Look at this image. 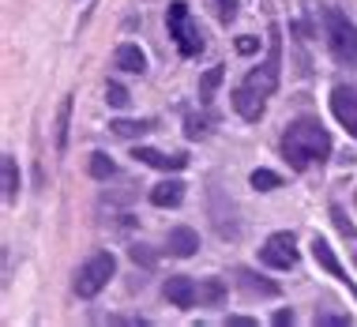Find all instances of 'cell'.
Masks as SVG:
<instances>
[{
	"label": "cell",
	"mask_w": 357,
	"mask_h": 327,
	"mask_svg": "<svg viewBox=\"0 0 357 327\" xmlns=\"http://www.w3.org/2000/svg\"><path fill=\"white\" fill-rule=\"evenodd\" d=\"M331 151H335L331 132H327L316 117H301L282 132V158L294 169H308V166H316V162L324 166V162L331 158Z\"/></svg>",
	"instance_id": "obj_1"
},
{
	"label": "cell",
	"mask_w": 357,
	"mask_h": 327,
	"mask_svg": "<svg viewBox=\"0 0 357 327\" xmlns=\"http://www.w3.org/2000/svg\"><path fill=\"white\" fill-rule=\"evenodd\" d=\"M113 64L128 75H143L147 72V53H143L136 42H124V45H117V53H113Z\"/></svg>",
	"instance_id": "obj_10"
},
{
	"label": "cell",
	"mask_w": 357,
	"mask_h": 327,
	"mask_svg": "<svg viewBox=\"0 0 357 327\" xmlns=\"http://www.w3.org/2000/svg\"><path fill=\"white\" fill-rule=\"evenodd\" d=\"M169 252L173 256H181V259H185V256H196V248H199V234H196V229H188V226H177V229H169Z\"/></svg>",
	"instance_id": "obj_15"
},
{
	"label": "cell",
	"mask_w": 357,
	"mask_h": 327,
	"mask_svg": "<svg viewBox=\"0 0 357 327\" xmlns=\"http://www.w3.org/2000/svg\"><path fill=\"white\" fill-rule=\"evenodd\" d=\"M105 102H109L113 109H124V105H128L132 98H128V91H124L121 83H109V86H105Z\"/></svg>",
	"instance_id": "obj_24"
},
{
	"label": "cell",
	"mask_w": 357,
	"mask_h": 327,
	"mask_svg": "<svg viewBox=\"0 0 357 327\" xmlns=\"http://www.w3.org/2000/svg\"><path fill=\"white\" fill-rule=\"evenodd\" d=\"M166 301L177 305V309H192V305L199 301V286L192 282V278H185V275H173L166 282Z\"/></svg>",
	"instance_id": "obj_9"
},
{
	"label": "cell",
	"mask_w": 357,
	"mask_h": 327,
	"mask_svg": "<svg viewBox=\"0 0 357 327\" xmlns=\"http://www.w3.org/2000/svg\"><path fill=\"white\" fill-rule=\"evenodd\" d=\"M248 181H252L256 192H275V188H282V177H278L275 169H256Z\"/></svg>",
	"instance_id": "obj_22"
},
{
	"label": "cell",
	"mask_w": 357,
	"mask_h": 327,
	"mask_svg": "<svg viewBox=\"0 0 357 327\" xmlns=\"http://www.w3.org/2000/svg\"><path fill=\"white\" fill-rule=\"evenodd\" d=\"M166 26H169V38L177 42L181 56H196L204 50V34H199V26L192 23V12L185 0H173L169 12H166Z\"/></svg>",
	"instance_id": "obj_4"
},
{
	"label": "cell",
	"mask_w": 357,
	"mask_h": 327,
	"mask_svg": "<svg viewBox=\"0 0 357 327\" xmlns=\"http://www.w3.org/2000/svg\"><path fill=\"white\" fill-rule=\"evenodd\" d=\"M234 109H237L245 121H259V117H264V98H259L256 91H248V86L241 83L237 91H234Z\"/></svg>",
	"instance_id": "obj_12"
},
{
	"label": "cell",
	"mask_w": 357,
	"mask_h": 327,
	"mask_svg": "<svg viewBox=\"0 0 357 327\" xmlns=\"http://www.w3.org/2000/svg\"><path fill=\"white\" fill-rule=\"evenodd\" d=\"M222 301H226V282H222V278H204V282H199V305H211V309H215Z\"/></svg>",
	"instance_id": "obj_18"
},
{
	"label": "cell",
	"mask_w": 357,
	"mask_h": 327,
	"mask_svg": "<svg viewBox=\"0 0 357 327\" xmlns=\"http://www.w3.org/2000/svg\"><path fill=\"white\" fill-rule=\"evenodd\" d=\"M207 132V124L204 121H196V117H188V139H199Z\"/></svg>",
	"instance_id": "obj_29"
},
{
	"label": "cell",
	"mask_w": 357,
	"mask_h": 327,
	"mask_svg": "<svg viewBox=\"0 0 357 327\" xmlns=\"http://www.w3.org/2000/svg\"><path fill=\"white\" fill-rule=\"evenodd\" d=\"M86 169H91V177H98V181H105V177H113V158L109 155H102V151H94L91 155V162H86Z\"/></svg>",
	"instance_id": "obj_21"
},
{
	"label": "cell",
	"mask_w": 357,
	"mask_h": 327,
	"mask_svg": "<svg viewBox=\"0 0 357 327\" xmlns=\"http://www.w3.org/2000/svg\"><path fill=\"white\" fill-rule=\"evenodd\" d=\"M207 8L215 12L218 23H234V15H237V0H207Z\"/></svg>",
	"instance_id": "obj_23"
},
{
	"label": "cell",
	"mask_w": 357,
	"mask_h": 327,
	"mask_svg": "<svg viewBox=\"0 0 357 327\" xmlns=\"http://www.w3.org/2000/svg\"><path fill=\"white\" fill-rule=\"evenodd\" d=\"M237 53H241V56H256V53H259V38L241 34V38H237Z\"/></svg>",
	"instance_id": "obj_27"
},
{
	"label": "cell",
	"mask_w": 357,
	"mask_h": 327,
	"mask_svg": "<svg viewBox=\"0 0 357 327\" xmlns=\"http://www.w3.org/2000/svg\"><path fill=\"white\" fill-rule=\"evenodd\" d=\"M278 79H282V26L271 23L267 26V56H264V64H256V68L248 72L245 86L256 91L259 98H267V94L278 91Z\"/></svg>",
	"instance_id": "obj_2"
},
{
	"label": "cell",
	"mask_w": 357,
	"mask_h": 327,
	"mask_svg": "<svg viewBox=\"0 0 357 327\" xmlns=\"http://www.w3.org/2000/svg\"><path fill=\"white\" fill-rule=\"evenodd\" d=\"M316 327H350V316H335V312H316Z\"/></svg>",
	"instance_id": "obj_26"
},
{
	"label": "cell",
	"mask_w": 357,
	"mask_h": 327,
	"mask_svg": "<svg viewBox=\"0 0 357 327\" xmlns=\"http://www.w3.org/2000/svg\"><path fill=\"white\" fill-rule=\"evenodd\" d=\"M132 158H139L143 166L166 169V173H177V169L188 166V155H162V151H154V147H136V155H132Z\"/></svg>",
	"instance_id": "obj_11"
},
{
	"label": "cell",
	"mask_w": 357,
	"mask_h": 327,
	"mask_svg": "<svg viewBox=\"0 0 357 327\" xmlns=\"http://www.w3.org/2000/svg\"><path fill=\"white\" fill-rule=\"evenodd\" d=\"M222 79H226V68H222V64L207 68V72H204V79H199V102H204V105L215 102V91H218V83H222Z\"/></svg>",
	"instance_id": "obj_17"
},
{
	"label": "cell",
	"mask_w": 357,
	"mask_h": 327,
	"mask_svg": "<svg viewBox=\"0 0 357 327\" xmlns=\"http://www.w3.org/2000/svg\"><path fill=\"white\" fill-rule=\"evenodd\" d=\"M185 199V181H162L151 188V204L154 207H177Z\"/></svg>",
	"instance_id": "obj_16"
},
{
	"label": "cell",
	"mask_w": 357,
	"mask_h": 327,
	"mask_svg": "<svg viewBox=\"0 0 357 327\" xmlns=\"http://www.w3.org/2000/svg\"><path fill=\"white\" fill-rule=\"evenodd\" d=\"M354 207H357V196H354Z\"/></svg>",
	"instance_id": "obj_32"
},
{
	"label": "cell",
	"mask_w": 357,
	"mask_h": 327,
	"mask_svg": "<svg viewBox=\"0 0 357 327\" xmlns=\"http://www.w3.org/2000/svg\"><path fill=\"white\" fill-rule=\"evenodd\" d=\"M331 113H335V121L357 139V86H346V83L335 86L331 91Z\"/></svg>",
	"instance_id": "obj_7"
},
{
	"label": "cell",
	"mask_w": 357,
	"mask_h": 327,
	"mask_svg": "<svg viewBox=\"0 0 357 327\" xmlns=\"http://www.w3.org/2000/svg\"><path fill=\"white\" fill-rule=\"evenodd\" d=\"M0 169H4V199L15 204V196H19V166H15V158L4 155L0 158Z\"/></svg>",
	"instance_id": "obj_19"
},
{
	"label": "cell",
	"mask_w": 357,
	"mask_h": 327,
	"mask_svg": "<svg viewBox=\"0 0 357 327\" xmlns=\"http://www.w3.org/2000/svg\"><path fill=\"white\" fill-rule=\"evenodd\" d=\"M324 31H327V50H331L335 61L346 64V68H357V26L339 12V8H327Z\"/></svg>",
	"instance_id": "obj_3"
},
{
	"label": "cell",
	"mask_w": 357,
	"mask_h": 327,
	"mask_svg": "<svg viewBox=\"0 0 357 327\" xmlns=\"http://www.w3.org/2000/svg\"><path fill=\"white\" fill-rule=\"evenodd\" d=\"M237 286L248 297H278V286L267 282V278H259L256 271H248V267H241V271H237Z\"/></svg>",
	"instance_id": "obj_14"
},
{
	"label": "cell",
	"mask_w": 357,
	"mask_h": 327,
	"mask_svg": "<svg viewBox=\"0 0 357 327\" xmlns=\"http://www.w3.org/2000/svg\"><path fill=\"white\" fill-rule=\"evenodd\" d=\"M113 271H117L113 252H94L79 271H75V294L79 297H98L105 290V282L113 278Z\"/></svg>",
	"instance_id": "obj_5"
},
{
	"label": "cell",
	"mask_w": 357,
	"mask_h": 327,
	"mask_svg": "<svg viewBox=\"0 0 357 327\" xmlns=\"http://www.w3.org/2000/svg\"><path fill=\"white\" fill-rule=\"evenodd\" d=\"M259 259H264L267 267H275V271H289V267L297 264L294 234H271V237H267V245L259 248Z\"/></svg>",
	"instance_id": "obj_6"
},
{
	"label": "cell",
	"mask_w": 357,
	"mask_h": 327,
	"mask_svg": "<svg viewBox=\"0 0 357 327\" xmlns=\"http://www.w3.org/2000/svg\"><path fill=\"white\" fill-rule=\"evenodd\" d=\"M229 327H256L252 316H229Z\"/></svg>",
	"instance_id": "obj_31"
},
{
	"label": "cell",
	"mask_w": 357,
	"mask_h": 327,
	"mask_svg": "<svg viewBox=\"0 0 357 327\" xmlns=\"http://www.w3.org/2000/svg\"><path fill=\"white\" fill-rule=\"evenodd\" d=\"M297 316H294V309H282V312H275V327H289Z\"/></svg>",
	"instance_id": "obj_30"
},
{
	"label": "cell",
	"mask_w": 357,
	"mask_h": 327,
	"mask_svg": "<svg viewBox=\"0 0 357 327\" xmlns=\"http://www.w3.org/2000/svg\"><path fill=\"white\" fill-rule=\"evenodd\" d=\"M109 128L124 139H136V136H147V132L154 128V121H113Z\"/></svg>",
	"instance_id": "obj_20"
},
{
	"label": "cell",
	"mask_w": 357,
	"mask_h": 327,
	"mask_svg": "<svg viewBox=\"0 0 357 327\" xmlns=\"http://www.w3.org/2000/svg\"><path fill=\"white\" fill-rule=\"evenodd\" d=\"M331 218H335V229H339L342 237H350V241H354V237H357V229H354L350 218H346V211H342V207H331Z\"/></svg>",
	"instance_id": "obj_25"
},
{
	"label": "cell",
	"mask_w": 357,
	"mask_h": 327,
	"mask_svg": "<svg viewBox=\"0 0 357 327\" xmlns=\"http://www.w3.org/2000/svg\"><path fill=\"white\" fill-rule=\"evenodd\" d=\"M132 264H143V267H154V252H147V245H132Z\"/></svg>",
	"instance_id": "obj_28"
},
{
	"label": "cell",
	"mask_w": 357,
	"mask_h": 327,
	"mask_svg": "<svg viewBox=\"0 0 357 327\" xmlns=\"http://www.w3.org/2000/svg\"><path fill=\"white\" fill-rule=\"evenodd\" d=\"M68 128H72V98H64L56 105V117H53V147L56 155L68 151Z\"/></svg>",
	"instance_id": "obj_13"
},
{
	"label": "cell",
	"mask_w": 357,
	"mask_h": 327,
	"mask_svg": "<svg viewBox=\"0 0 357 327\" xmlns=\"http://www.w3.org/2000/svg\"><path fill=\"white\" fill-rule=\"evenodd\" d=\"M312 256H316V264H320L327 275H331V278H339L342 286H350V294L357 297V282H354L350 275H346V267L339 264V256H335V248L327 245L324 237H312Z\"/></svg>",
	"instance_id": "obj_8"
}]
</instances>
